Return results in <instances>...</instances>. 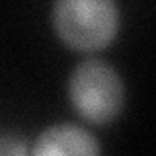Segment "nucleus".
Here are the masks:
<instances>
[{"instance_id":"obj_1","label":"nucleus","mask_w":156,"mask_h":156,"mask_svg":"<svg viewBox=\"0 0 156 156\" xmlns=\"http://www.w3.org/2000/svg\"><path fill=\"white\" fill-rule=\"evenodd\" d=\"M53 29L74 51H101L119 31L115 0H55Z\"/></svg>"},{"instance_id":"obj_2","label":"nucleus","mask_w":156,"mask_h":156,"mask_svg":"<svg viewBox=\"0 0 156 156\" xmlns=\"http://www.w3.org/2000/svg\"><path fill=\"white\" fill-rule=\"evenodd\" d=\"M68 98L74 111L94 125L111 123L125 105V86L109 62L86 58L72 68Z\"/></svg>"},{"instance_id":"obj_3","label":"nucleus","mask_w":156,"mask_h":156,"mask_svg":"<svg viewBox=\"0 0 156 156\" xmlns=\"http://www.w3.org/2000/svg\"><path fill=\"white\" fill-rule=\"evenodd\" d=\"M101 152L100 140L90 131L74 123H57L37 136L31 154L35 156H61V154H84L96 156Z\"/></svg>"}]
</instances>
